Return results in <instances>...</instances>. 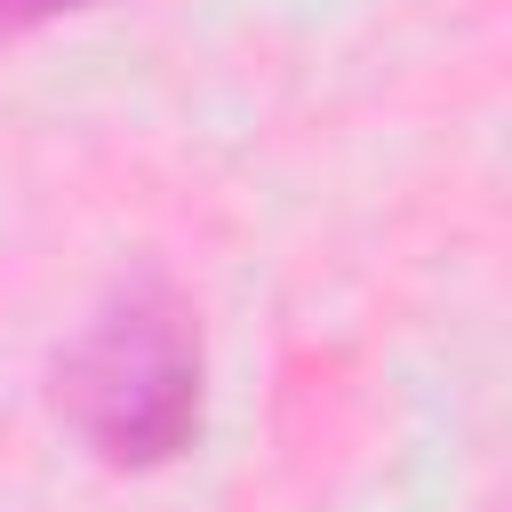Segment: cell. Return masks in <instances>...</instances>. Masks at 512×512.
<instances>
[{"instance_id": "1", "label": "cell", "mask_w": 512, "mask_h": 512, "mask_svg": "<svg viewBox=\"0 0 512 512\" xmlns=\"http://www.w3.org/2000/svg\"><path fill=\"white\" fill-rule=\"evenodd\" d=\"M56 416L120 472H160L200 440V400H208V352L200 320L168 280H128L112 288L56 352L48 368Z\"/></svg>"}, {"instance_id": "2", "label": "cell", "mask_w": 512, "mask_h": 512, "mask_svg": "<svg viewBox=\"0 0 512 512\" xmlns=\"http://www.w3.org/2000/svg\"><path fill=\"white\" fill-rule=\"evenodd\" d=\"M72 8H96V0H0V40L8 32H40V24L72 16Z\"/></svg>"}]
</instances>
